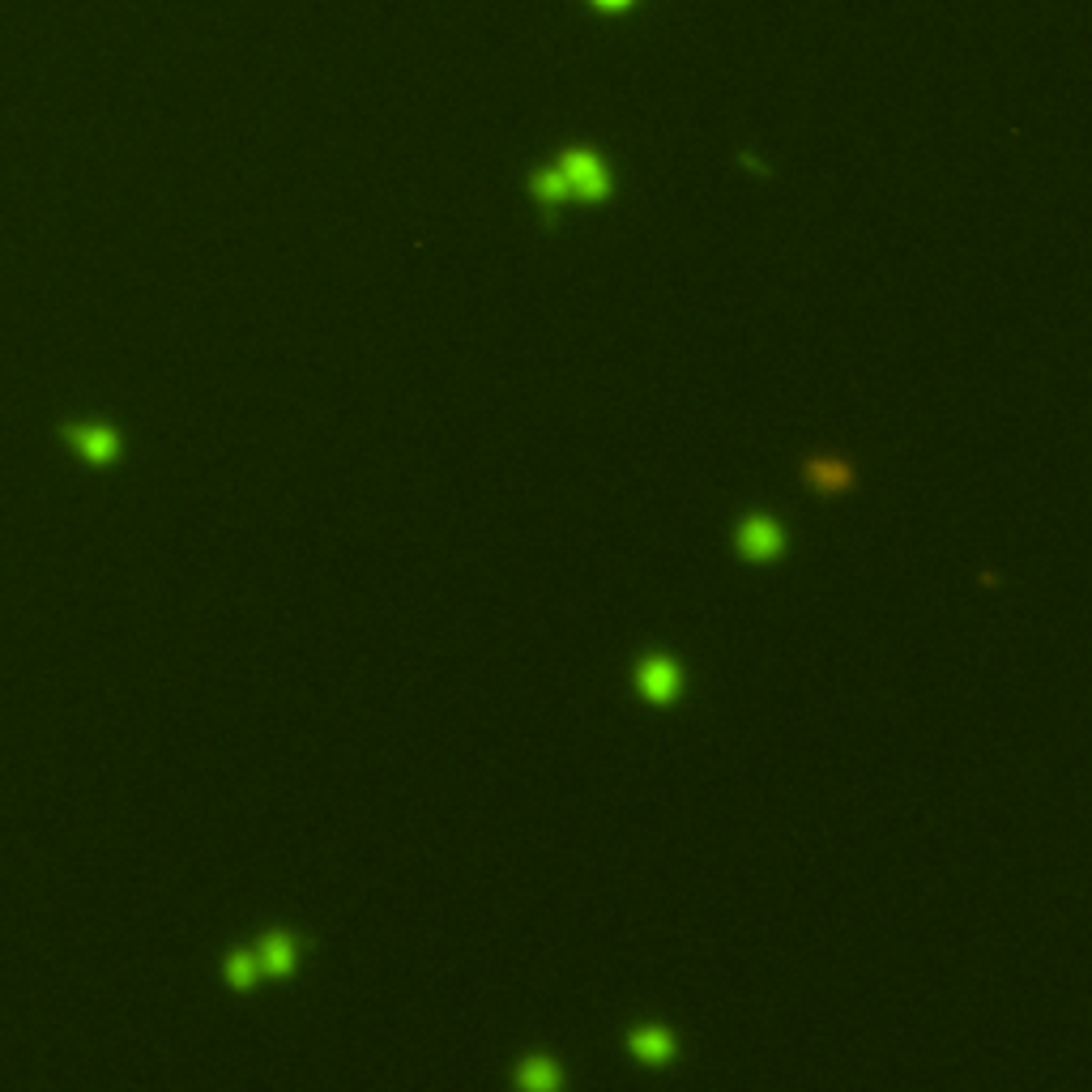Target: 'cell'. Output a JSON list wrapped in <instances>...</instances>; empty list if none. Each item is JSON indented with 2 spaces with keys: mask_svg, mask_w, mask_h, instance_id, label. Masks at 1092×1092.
Wrapping results in <instances>:
<instances>
[{
  "mask_svg": "<svg viewBox=\"0 0 1092 1092\" xmlns=\"http://www.w3.org/2000/svg\"><path fill=\"white\" fill-rule=\"evenodd\" d=\"M64 439H68V448L90 465H107L120 457V435L103 427V423H73V427H64Z\"/></svg>",
  "mask_w": 1092,
  "mask_h": 1092,
  "instance_id": "cell-2",
  "label": "cell"
},
{
  "mask_svg": "<svg viewBox=\"0 0 1092 1092\" xmlns=\"http://www.w3.org/2000/svg\"><path fill=\"white\" fill-rule=\"evenodd\" d=\"M295 956H300V947H295V939H291V934H282V930L265 934L261 947H257V964H261L265 973H274V977L291 973L295 969Z\"/></svg>",
  "mask_w": 1092,
  "mask_h": 1092,
  "instance_id": "cell-5",
  "label": "cell"
},
{
  "mask_svg": "<svg viewBox=\"0 0 1092 1092\" xmlns=\"http://www.w3.org/2000/svg\"><path fill=\"white\" fill-rule=\"evenodd\" d=\"M534 192L543 196L546 205H559L563 196H572V192H568V180H563V172H543V176H534Z\"/></svg>",
  "mask_w": 1092,
  "mask_h": 1092,
  "instance_id": "cell-10",
  "label": "cell"
},
{
  "mask_svg": "<svg viewBox=\"0 0 1092 1092\" xmlns=\"http://www.w3.org/2000/svg\"><path fill=\"white\" fill-rule=\"evenodd\" d=\"M598 5H602V9H623L628 0H598Z\"/></svg>",
  "mask_w": 1092,
  "mask_h": 1092,
  "instance_id": "cell-11",
  "label": "cell"
},
{
  "mask_svg": "<svg viewBox=\"0 0 1092 1092\" xmlns=\"http://www.w3.org/2000/svg\"><path fill=\"white\" fill-rule=\"evenodd\" d=\"M628 1045H632V1054L636 1058H645V1062H654V1067H662V1062H670L674 1058V1037L666 1029H636L632 1037H628Z\"/></svg>",
  "mask_w": 1092,
  "mask_h": 1092,
  "instance_id": "cell-6",
  "label": "cell"
},
{
  "mask_svg": "<svg viewBox=\"0 0 1092 1092\" xmlns=\"http://www.w3.org/2000/svg\"><path fill=\"white\" fill-rule=\"evenodd\" d=\"M559 172H563V180H568V192L572 196L602 201V196L611 192V180H606L602 163L593 159L589 150H568V154H563V163H559Z\"/></svg>",
  "mask_w": 1092,
  "mask_h": 1092,
  "instance_id": "cell-1",
  "label": "cell"
},
{
  "mask_svg": "<svg viewBox=\"0 0 1092 1092\" xmlns=\"http://www.w3.org/2000/svg\"><path fill=\"white\" fill-rule=\"evenodd\" d=\"M636 683H641V696L654 700V704H670L683 687V674L670 658H645L641 670H636Z\"/></svg>",
  "mask_w": 1092,
  "mask_h": 1092,
  "instance_id": "cell-3",
  "label": "cell"
},
{
  "mask_svg": "<svg viewBox=\"0 0 1092 1092\" xmlns=\"http://www.w3.org/2000/svg\"><path fill=\"white\" fill-rule=\"evenodd\" d=\"M257 973H261L257 952H235L231 960H226V982H231L235 990H248L252 982H257Z\"/></svg>",
  "mask_w": 1092,
  "mask_h": 1092,
  "instance_id": "cell-8",
  "label": "cell"
},
{
  "mask_svg": "<svg viewBox=\"0 0 1092 1092\" xmlns=\"http://www.w3.org/2000/svg\"><path fill=\"white\" fill-rule=\"evenodd\" d=\"M521 1084H525V1088H555V1084H559V1071L550 1067L546 1058H525Z\"/></svg>",
  "mask_w": 1092,
  "mask_h": 1092,
  "instance_id": "cell-9",
  "label": "cell"
},
{
  "mask_svg": "<svg viewBox=\"0 0 1092 1092\" xmlns=\"http://www.w3.org/2000/svg\"><path fill=\"white\" fill-rule=\"evenodd\" d=\"M782 546H786V534H782V525H777V521H769V517L743 521L739 550H743L747 559H773V555H782Z\"/></svg>",
  "mask_w": 1092,
  "mask_h": 1092,
  "instance_id": "cell-4",
  "label": "cell"
},
{
  "mask_svg": "<svg viewBox=\"0 0 1092 1092\" xmlns=\"http://www.w3.org/2000/svg\"><path fill=\"white\" fill-rule=\"evenodd\" d=\"M806 482H811L815 491H849V487H854V470H849L845 461L819 457V461L806 465Z\"/></svg>",
  "mask_w": 1092,
  "mask_h": 1092,
  "instance_id": "cell-7",
  "label": "cell"
}]
</instances>
